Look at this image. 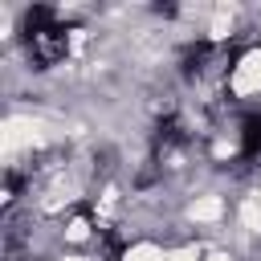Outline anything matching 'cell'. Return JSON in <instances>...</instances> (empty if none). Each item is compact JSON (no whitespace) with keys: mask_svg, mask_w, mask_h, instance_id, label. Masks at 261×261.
<instances>
[{"mask_svg":"<svg viewBox=\"0 0 261 261\" xmlns=\"http://www.w3.org/2000/svg\"><path fill=\"white\" fill-rule=\"evenodd\" d=\"M24 49H29L33 65H41V69L65 61V53H69V29L57 20L53 8H33L24 16Z\"/></svg>","mask_w":261,"mask_h":261,"instance_id":"cell-1","label":"cell"},{"mask_svg":"<svg viewBox=\"0 0 261 261\" xmlns=\"http://www.w3.org/2000/svg\"><path fill=\"white\" fill-rule=\"evenodd\" d=\"M237 151L241 159H257L261 155V110H249L237 126Z\"/></svg>","mask_w":261,"mask_h":261,"instance_id":"cell-2","label":"cell"}]
</instances>
